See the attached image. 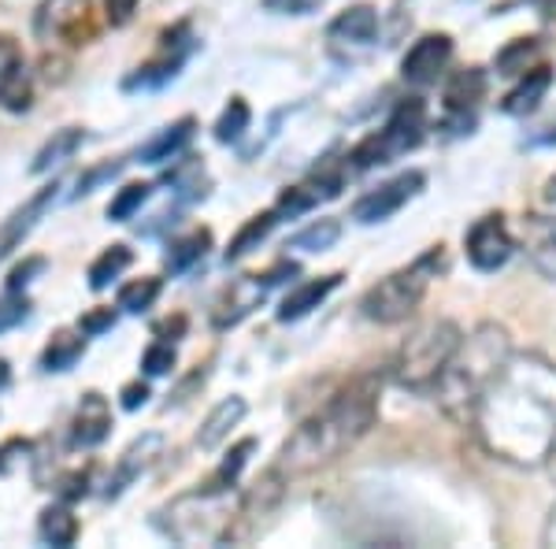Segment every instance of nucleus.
Instances as JSON below:
<instances>
[{"label": "nucleus", "mask_w": 556, "mask_h": 549, "mask_svg": "<svg viewBox=\"0 0 556 549\" xmlns=\"http://www.w3.org/2000/svg\"><path fill=\"white\" fill-rule=\"evenodd\" d=\"M471 427L490 457L538 467L556 446V364L542 353H513L475 404Z\"/></svg>", "instance_id": "nucleus-1"}, {"label": "nucleus", "mask_w": 556, "mask_h": 549, "mask_svg": "<svg viewBox=\"0 0 556 549\" xmlns=\"http://www.w3.org/2000/svg\"><path fill=\"white\" fill-rule=\"evenodd\" d=\"M379 401H382V375L367 372L356 375L353 383L342 386L316 416H308L293 435L286 438L275 457V467L286 479H301L308 472H319L334 457H342L349 446H356L367 431L379 423Z\"/></svg>", "instance_id": "nucleus-2"}, {"label": "nucleus", "mask_w": 556, "mask_h": 549, "mask_svg": "<svg viewBox=\"0 0 556 549\" xmlns=\"http://www.w3.org/2000/svg\"><path fill=\"white\" fill-rule=\"evenodd\" d=\"M513 357V338L497 323H482L468 338H460L453 360L445 364L442 379L434 383V398L442 412L456 423H471L475 404H479L482 390L493 383V375L505 367Z\"/></svg>", "instance_id": "nucleus-3"}, {"label": "nucleus", "mask_w": 556, "mask_h": 549, "mask_svg": "<svg viewBox=\"0 0 556 549\" xmlns=\"http://www.w3.org/2000/svg\"><path fill=\"white\" fill-rule=\"evenodd\" d=\"M241 494L238 486H197L156 512V527L178 546H223L238 538Z\"/></svg>", "instance_id": "nucleus-4"}, {"label": "nucleus", "mask_w": 556, "mask_h": 549, "mask_svg": "<svg viewBox=\"0 0 556 549\" xmlns=\"http://www.w3.org/2000/svg\"><path fill=\"white\" fill-rule=\"evenodd\" d=\"M460 338L464 335L453 320H430L424 327H416L405 338V346L397 349V357H393V383L412 394L434 390V383L442 379Z\"/></svg>", "instance_id": "nucleus-5"}, {"label": "nucleus", "mask_w": 556, "mask_h": 549, "mask_svg": "<svg viewBox=\"0 0 556 549\" xmlns=\"http://www.w3.org/2000/svg\"><path fill=\"white\" fill-rule=\"evenodd\" d=\"M438 272H445V253L442 246L427 249L416 264L401 267V272L379 278L364 297H361V312L371 323H401L419 309V301L427 297L430 283L438 278Z\"/></svg>", "instance_id": "nucleus-6"}, {"label": "nucleus", "mask_w": 556, "mask_h": 549, "mask_svg": "<svg viewBox=\"0 0 556 549\" xmlns=\"http://www.w3.org/2000/svg\"><path fill=\"white\" fill-rule=\"evenodd\" d=\"M424 134H427V104L419 101V97H405V101L393 108L390 123L353 149L349 167L367 171V167L390 164V160H397V157H405V152L416 149L419 141H424Z\"/></svg>", "instance_id": "nucleus-7"}, {"label": "nucleus", "mask_w": 556, "mask_h": 549, "mask_svg": "<svg viewBox=\"0 0 556 549\" xmlns=\"http://www.w3.org/2000/svg\"><path fill=\"white\" fill-rule=\"evenodd\" d=\"M424 171H405V175L390 178V183H382L379 190L364 194L361 201L353 204V220L364 223V227H371V223H386L390 215H397L405 204L424 190Z\"/></svg>", "instance_id": "nucleus-8"}, {"label": "nucleus", "mask_w": 556, "mask_h": 549, "mask_svg": "<svg viewBox=\"0 0 556 549\" xmlns=\"http://www.w3.org/2000/svg\"><path fill=\"white\" fill-rule=\"evenodd\" d=\"M89 23V0H41V8L34 12V34L45 45H83V38Z\"/></svg>", "instance_id": "nucleus-9"}, {"label": "nucleus", "mask_w": 556, "mask_h": 549, "mask_svg": "<svg viewBox=\"0 0 556 549\" xmlns=\"http://www.w3.org/2000/svg\"><path fill=\"white\" fill-rule=\"evenodd\" d=\"M464 249H468L471 267H479V272H497V267L508 264L516 241L501 215H482L468 230V238H464Z\"/></svg>", "instance_id": "nucleus-10"}, {"label": "nucleus", "mask_w": 556, "mask_h": 549, "mask_svg": "<svg viewBox=\"0 0 556 549\" xmlns=\"http://www.w3.org/2000/svg\"><path fill=\"white\" fill-rule=\"evenodd\" d=\"M34 104V78L26 67L23 45L12 34H0V108L26 112Z\"/></svg>", "instance_id": "nucleus-11"}, {"label": "nucleus", "mask_w": 556, "mask_h": 549, "mask_svg": "<svg viewBox=\"0 0 556 549\" xmlns=\"http://www.w3.org/2000/svg\"><path fill=\"white\" fill-rule=\"evenodd\" d=\"M453 60V38L450 34H427V38H419L412 49L405 52V60H401V78H405L408 86H434L438 78H442V71L450 67Z\"/></svg>", "instance_id": "nucleus-12"}, {"label": "nucleus", "mask_w": 556, "mask_h": 549, "mask_svg": "<svg viewBox=\"0 0 556 549\" xmlns=\"http://www.w3.org/2000/svg\"><path fill=\"white\" fill-rule=\"evenodd\" d=\"M160 453H164V435L149 431V435L134 438V442L119 453V461H115L112 475H108L104 498H112V501H115V498H123V494H127L130 486L138 483L152 464H156V457H160Z\"/></svg>", "instance_id": "nucleus-13"}, {"label": "nucleus", "mask_w": 556, "mask_h": 549, "mask_svg": "<svg viewBox=\"0 0 556 549\" xmlns=\"http://www.w3.org/2000/svg\"><path fill=\"white\" fill-rule=\"evenodd\" d=\"M271 286L264 283V275H241L235 283L223 290V297L215 301V312H212V327L215 330H230L238 327L241 320L249 316L253 309L264 304V297Z\"/></svg>", "instance_id": "nucleus-14"}, {"label": "nucleus", "mask_w": 556, "mask_h": 549, "mask_svg": "<svg viewBox=\"0 0 556 549\" xmlns=\"http://www.w3.org/2000/svg\"><path fill=\"white\" fill-rule=\"evenodd\" d=\"M379 38V12L371 4H353L345 12H338L327 26V41L330 49H349V52H364L371 49Z\"/></svg>", "instance_id": "nucleus-15"}, {"label": "nucleus", "mask_w": 556, "mask_h": 549, "mask_svg": "<svg viewBox=\"0 0 556 549\" xmlns=\"http://www.w3.org/2000/svg\"><path fill=\"white\" fill-rule=\"evenodd\" d=\"M108 435H112V404L97 390L83 394V401H78V409H75V420H71V442L83 449H97Z\"/></svg>", "instance_id": "nucleus-16"}, {"label": "nucleus", "mask_w": 556, "mask_h": 549, "mask_svg": "<svg viewBox=\"0 0 556 549\" xmlns=\"http://www.w3.org/2000/svg\"><path fill=\"white\" fill-rule=\"evenodd\" d=\"M56 190H60V183L41 186V190L34 194L30 201L23 204V209H15L12 215H8L4 223H0V260H4L8 253H12V249H20L26 234H30L34 227H38L41 215L49 212V204L56 201Z\"/></svg>", "instance_id": "nucleus-17"}, {"label": "nucleus", "mask_w": 556, "mask_h": 549, "mask_svg": "<svg viewBox=\"0 0 556 549\" xmlns=\"http://www.w3.org/2000/svg\"><path fill=\"white\" fill-rule=\"evenodd\" d=\"M342 286V275H323V278H308V283H298L290 294L282 297V304H278V323H298L304 320L308 312H316L323 301H327L330 294Z\"/></svg>", "instance_id": "nucleus-18"}, {"label": "nucleus", "mask_w": 556, "mask_h": 549, "mask_svg": "<svg viewBox=\"0 0 556 549\" xmlns=\"http://www.w3.org/2000/svg\"><path fill=\"white\" fill-rule=\"evenodd\" d=\"M193 130H197V120L193 115H182V120H175L172 127L152 134L146 146L138 149V160L141 164H167V160H175L178 152L190 146Z\"/></svg>", "instance_id": "nucleus-19"}, {"label": "nucleus", "mask_w": 556, "mask_h": 549, "mask_svg": "<svg viewBox=\"0 0 556 549\" xmlns=\"http://www.w3.org/2000/svg\"><path fill=\"white\" fill-rule=\"evenodd\" d=\"M245 412H249V404H245V398H238V394H235V398H227V401H219L208 416H204L201 431H197V446H201V449H219L230 438V431L245 420Z\"/></svg>", "instance_id": "nucleus-20"}, {"label": "nucleus", "mask_w": 556, "mask_h": 549, "mask_svg": "<svg viewBox=\"0 0 556 549\" xmlns=\"http://www.w3.org/2000/svg\"><path fill=\"white\" fill-rule=\"evenodd\" d=\"M549 86H553V71H549V67H531V71H523L519 86L505 97V101H501V112H508V115H531L534 108L545 101Z\"/></svg>", "instance_id": "nucleus-21"}, {"label": "nucleus", "mask_w": 556, "mask_h": 549, "mask_svg": "<svg viewBox=\"0 0 556 549\" xmlns=\"http://www.w3.org/2000/svg\"><path fill=\"white\" fill-rule=\"evenodd\" d=\"M482 93H486V75H482L479 67H464V71H456L450 78V86H445V108H450L453 115L471 120V112H475V104L482 101Z\"/></svg>", "instance_id": "nucleus-22"}, {"label": "nucleus", "mask_w": 556, "mask_h": 549, "mask_svg": "<svg viewBox=\"0 0 556 549\" xmlns=\"http://www.w3.org/2000/svg\"><path fill=\"white\" fill-rule=\"evenodd\" d=\"M83 357H86L83 330H56V335L49 338V346L41 349V372H49V375L71 372Z\"/></svg>", "instance_id": "nucleus-23"}, {"label": "nucleus", "mask_w": 556, "mask_h": 549, "mask_svg": "<svg viewBox=\"0 0 556 549\" xmlns=\"http://www.w3.org/2000/svg\"><path fill=\"white\" fill-rule=\"evenodd\" d=\"M83 141H86V130H83V127H64V130H56V134H52V138L38 149V157H34V164H30V175H45V171L60 167L64 160H71L78 149H83Z\"/></svg>", "instance_id": "nucleus-24"}, {"label": "nucleus", "mask_w": 556, "mask_h": 549, "mask_svg": "<svg viewBox=\"0 0 556 549\" xmlns=\"http://www.w3.org/2000/svg\"><path fill=\"white\" fill-rule=\"evenodd\" d=\"M208 246H212V234L208 230H193V234H186V238H175L172 246H167V253H164L167 272H172V275L190 272L193 264H201V260H204Z\"/></svg>", "instance_id": "nucleus-25"}, {"label": "nucleus", "mask_w": 556, "mask_h": 549, "mask_svg": "<svg viewBox=\"0 0 556 549\" xmlns=\"http://www.w3.org/2000/svg\"><path fill=\"white\" fill-rule=\"evenodd\" d=\"M38 535H41V542L60 546V549L75 546V538H78L75 512H71L67 506H49L41 512V520H38Z\"/></svg>", "instance_id": "nucleus-26"}, {"label": "nucleus", "mask_w": 556, "mask_h": 549, "mask_svg": "<svg viewBox=\"0 0 556 549\" xmlns=\"http://www.w3.org/2000/svg\"><path fill=\"white\" fill-rule=\"evenodd\" d=\"M130 260H134V253L127 246H108L101 257L89 264V290L93 294H101V290H108V286L115 283L123 272L130 267Z\"/></svg>", "instance_id": "nucleus-27"}, {"label": "nucleus", "mask_w": 556, "mask_h": 549, "mask_svg": "<svg viewBox=\"0 0 556 549\" xmlns=\"http://www.w3.org/2000/svg\"><path fill=\"white\" fill-rule=\"evenodd\" d=\"M282 220L275 209L271 212H260V215H253V220L245 223L238 234H235V241H230V249H227V264H235V260H241V257H249L253 249H260V241L267 238V234L275 230V223Z\"/></svg>", "instance_id": "nucleus-28"}, {"label": "nucleus", "mask_w": 556, "mask_h": 549, "mask_svg": "<svg viewBox=\"0 0 556 549\" xmlns=\"http://www.w3.org/2000/svg\"><path fill=\"white\" fill-rule=\"evenodd\" d=\"M249 123H253V108L245 104V97H230V104L223 108V115L215 120V141L219 146H238L245 138Z\"/></svg>", "instance_id": "nucleus-29"}, {"label": "nucleus", "mask_w": 556, "mask_h": 549, "mask_svg": "<svg viewBox=\"0 0 556 549\" xmlns=\"http://www.w3.org/2000/svg\"><path fill=\"white\" fill-rule=\"evenodd\" d=\"M527 249H531L538 272L556 283V220L534 223V234H531V241H527Z\"/></svg>", "instance_id": "nucleus-30"}, {"label": "nucleus", "mask_w": 556, "mask_h": 549, "mask_svg": "<svg viewBox=\"0 0 556 549\" xmlns=\"http://www.w3.org/2000/svg\"><path fill=\"white\" fill-rule=\"evenodd\" d=\"M338 238H342V223H338V220H316V223H308L304 230L293 234L290 246L304 249V253H327V249H334Z\"/></svg>", "instance_id": "nucleus-31"}, {"label": "nucleus", "mask_w": 556, "mask_h": 549, "mask_svg": "<svg viewBox=\"0 0 556 549\" xmlns=\"http://www.w3.org/2000/svg\"><path fill=\"white\" fill-rule=\"evenodd\" d=\"M160 290H164V283L160 278H134V283H127L119 290V309L130 312V316H141V312H149L152 304H156Z\"/></svg>", "instance_id": "nucleus-32"}, {"label": "nucleus", "mask_w": 556, "mask_h": 549, "mask_svg": "<svg viewBox=\"0 0 556 549\" xmlns=\"http://www.w3.org/2000/svg\"><path fill=\"white\" fill-rule=\"evenodd\" d=\"M167 183L175 186L182 197H190V201H197V197H204L208 190V178H204V167H201V160H193V157H182L178 164L167 171Z\"/></svg>", "instance_id": "nucleus-33"}, {"label": "nucleus", "mask_w": 556, "mask_h": 549, "mask_svg": "<svg viewBox=\"0 0 556 549\" xmlns=\"http://www.w3.org/2000/svg\"><path fill=\"white\" fill-rule=\"evenodd\" d=\"M178 67H182V52H178V57L152 60V64L138 67V75L127 78V89H156V86L172 83V78L178 75Z\"/></svg>", "instance_id": "nucleus-34"}, {"label": "nucleus", "mask_w": 556, "mask_h": 549, "mask_svg": "<svg viewBox=\"0 0 556 549\" xmlns=\"http://www.w3.org/2000/svg\"><path fill=\"white\" fill-rule=\"evenodd\" d=\"M149 190H152L149 183H130V186H123V190L112 197V204H108V220H112V223H127V220H134V215L141 212V204L149 201Z\"/></svg>", "instance_id": "nucleus-35"}, {"label": "nucleus", "mask_w": 556, "mask_h": 549, "mask_svg": "<svg viewBox=\"0 0 556 549\" xmlns=\"http://www.w3.org/2000/svg\"><path fill=\"white\" fill-rule=\"evenodd\" d=\"M256 453V438H241L238 446H230V453L223 457V464H219V472L212 475V483H219V486H238V475H241V467L249 464V457Z\"/></svg>", "instance_id": "nucleus-36"}, {"label": "nucleus", "mask_w": 556, "mask_h": 549, "mask_svg": "<svg viewBox=\"0 0 556 549\" xmlns=\"http://www.w3.org/2000/svg\"><path fill=\"white\" fill-rule=\"evenodd\" d=\"M538 41L534 38H516L508 49L497 52V75H523L527 64L534 60Z\"/></svg>", "instance_id": "nucleus-37"}, {"label": "nucleus", "mask_w": 556, "mask_h": 549, "mask_svg": "<svg viewBox=\"0 0 556 549\" xmlns=\"http://www.w3.org/2000/svg\"><path fill=\"white\" fill-rule=\"evenodd\" d=\"M26 316H30V297L23 290H4V297H0V335L20 327Z\"/></svg>", "instance_id": "nucleus-38"}, {"label": "nucleus", "mask_w": 556, "mask_h": 549, "mask_svg": "<svg viewBox=\"0 0 556 549\" xmlns=\"http://www.w3.org/2000/svg\"><path fill=\"white\" fill-rule=\"evenodd\" d=\"M175 367V346L172 341H152L141 353V372L146 375H167Z\"/></svg>", "instance_id": "nucleus-39"}, {"label": "nucleus", "mask_w": 556, "mask_h": 549, "mask_svg": "<svg viewBox=\"0 0 556 549\" xmlns=\"http://www.w3.org/2000/svg\"><path fill=\"white\" fill-rule=\"evenodd\" d=\"M45 267H49L45 257H26L23 264L12 267V275H8V290H26V286L34 283V275H41Z\"/></svg>", "instance_id": "nucleus-40"}, {"label": "nucleus", "mask_w": 556, "mask_h": 549, "mask_svg": "<svg viewBox=\"0 0 556 549\" xmlns=\"http://www.w3.org/2000/svg\"><path fill=\"white\" fill-rule=\"evenodd\" d=\"M115 327V309H93V312H86L83 320H78V330H83L86 338H97V335H104V330H112Z\"/></svg>", "instance_id": "nucleus-41"}, {"label": "nucleus", "mask_w": 556, "mask_h": 549, "mask_svg": "<svg viewBox=\"0 0 556 549\" xmlns=\"http://www.w3.org/2000/svg\"><path fill=\"white\" fill-rule=\"evenodd\" d=\"M123 171V160H115V164H101V167H93V171H86L83 178H78V190L75 197H86V194H93L97 186L104 183V178H115Z\"/></svg>", "instance_id": "nucleus-42"}, {"label": "nucleus", "mask_w": 556, "mask_h": 549, "mask_svg": "<svg viewBox=\"0 0 556 549\" xmlns=\"http://www.w3.org/2000/svg\"><path fill=\"white\" fill-rule=\"evenodd\" d=\"M56 494H60L64 501L86 498V494H89V472H71V475H64V479L56 483Z\"/></svg>", "instance_id": "nucleus-43"}, {"label": "nucleus", "mask_w": 556, "mask_h": 549, "mask_svg": "<svg viewBox=\"0 0 556 549\" xmlns=\"http://www.w3.org/2000/svg\"><path fill=\"white\" fill-rule=\"evenodd\" d=\"M141 0H104V15L112 26H127L134 20V12H138Z\"/></svg>", "instance_id": "nucleus-44"}, {"label": "nucleus", "mask_w": 556, "mask_h": 549, "mask_svg": "<svg viewBox=\"0 0 556 549\" xmlns=\"http://www.w3.org/2000/svg\"><path fill=\"white\" fill-rule=\"evenodd\" d=\"M119 398H123V409L134 412V409H141V404L149 401V386L146 383H127V386H123Z\"/></svg>", "instance_id": "nucleus-45"}, {"label": "nucleus", "mask_w": 556, "mask_h": 549, "mask_svg": "<svg viewBox=\"0 0 556 549\" xmlns=\"http://www.w3.org/2000/svg\"><path fill=\"white\" fill-rule=\"evenodd\" d=\"M319 0H264L267 12H290V15H304L308 8H316Z\"/></svg>", "instance_id": "nucleus-46"}, {"label": "nucleus", "mask_w": 556, "mask_h": 549, "mask_svg": "<svg viewBox=\"0 0 556 549\" xmlns=\"http://www.w3.org/2000/svg\"><path fill=\"white\" fill-rule=\"evenodd\" d=\"M182 330H186V320L182 316H175V320H164V323H156V338H178V335H182Z\"/></svg>", "instance_id": "nucleus-47"}, {"label": "nucleus", "mask_w": 556, "mask_h": 549, "mask_svg": "<svg viewBox=\"0 0 556 549\" xmlns=\"http://www.w3.org/2000/svg\"><path fill=\"white\" fill-rule=\"evenodd\" d=\"M545 546H556V509H553L549 524H545Z\"/></svg>", "instance_id": "nucleus-48"}, {"label": "nucleus", "mask_w": 556, "mask_h": 549, "mask_svg": "<svg viewBox=\"0 0 556 549\" xmlns=\"http://www.w3.org/2000/svg\"><path fill=\"white\" fill-rule=\"evenodd\" d=\"M8 379H12V367H8V360L0 357V390L8 386Z\"/></svg>", "instance_id": "nucleus-49"}, {"label": "nucleus", "mask_w": 556, "mask_h": 549, "mask_svg": "<svg viewBox=\"0 0 556 549\" xmlns=\"http://www.w3.org/2000/svg\"><path fill=\"white\" fill-rule=\"evenodd\" d=\"M545 197H549V201H556V178H549V186H545Z\"/></svg>", "instance_id": "nucleus-50"}, {"label": "nucleus", "mask_w": 556, "mask_h": 549, "mask_svg": "<svg viewBox=\"0 0 556 549\" xmlns=\"http://www.w3.org/2000/svg\"><path fill=\"white\" fill-rule=\"evenodd\" d=\"M545 464H549V472H553V479H556V446H553V453H549V461H545Z\"/></svg>", "instance_id": "nucleus-51"}]
</instances>
